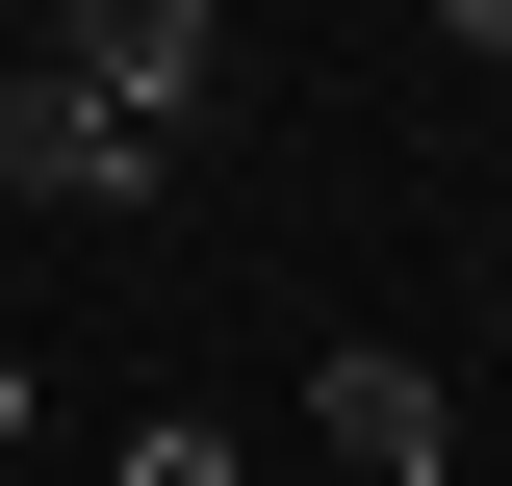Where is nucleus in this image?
I'll use <instances>...</instances> for the list:
<instances>
[{"mask_svg": "<svg viewBox=\"0 0 512 486\" xmlns=\"http://www.w3.org/2000/svg\"><path fill=\"white\" fill-rule=\"evenodd\" d=\"M52 77L128 128H205V77H231V0H52Z\"/></svg>", "mask_w": 512, "mask_h": 486, "instance_id": "1", "label": "nucleus"}, {"mask_svg": "<svg viewBox=\"0 0 512 486\" xmlns=\"http://www.w3.org/2000/svg\"><path fill=\"white\" fill-rule=\"evenodd\" d=\"M308 435H333V486H461V384L384 359V333H333V359H308Z\"/></svg>", "mask_w": 512, "mask_h": 486, "instance_id": "2", "label": "nucleus"}, {"mask_svg": "<svg viewBox=\"0 0 512 486\" xmlns=\"http://www.w3.org/2000/svg\"><path fill=\"white\" fill-rule=\"evenodd\" d=\"M0 180H26V205H154V180H180V128H128V103H77V77L26 52V77H0Z\"/></svg>", "mask_w": 512, "mask_h": 486, "instance_id": "3", "label": "nucleus"}, {"mask_svg": "<svg viewBox=\"0 0 512 486\" xmlns=\"http://www.w3.org/2000/svg\"><path fill=\"white\" fill-rule=\"evenodd\" d=\"M103 486H231V435H205V410H154V435H128Z\"/></svg>", "mask_w": 512, "mask_h": 486, "instance_id": "4", "label": "nucleus"}, {"mask_svg": "<svg viewBox=\"0 0 512 486\" xmlns=\"http://www.w3.org/2000/svg\"><path fill=\"white\" fill-rule=\"evenodd\" d=\"M436 26H461V52H487V77H512V0H436Z\"/></svg>", "mask_w": 512, "mask_h": 486, "instance_id": "5", "label": "nucleus"}, {"mask_svg": "<svg viewBox=\"0 0 512 486\" xmlns=\"http://www.w3.org/2000/svg\"><path fill=\"white\" fill-rule=\"evenodd\" d=\"M0 435H26V359H0Z\"/></svg>", "mask_w": 512, "mask_h": 486, "instance_id": "6", "label": "nucleus"}]
</instances>
